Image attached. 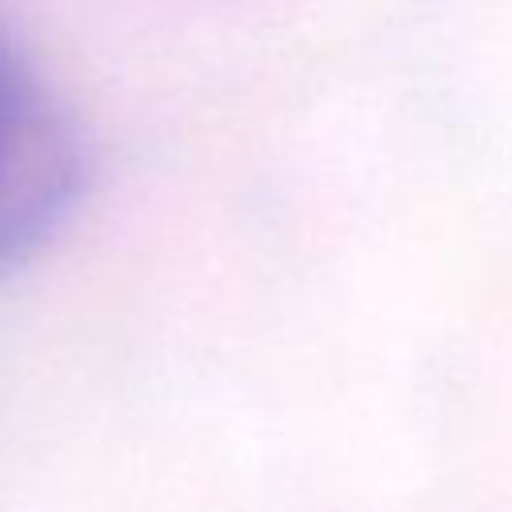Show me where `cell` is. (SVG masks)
<instances>
[{
	"mask_svg": "<svg viewBox=\"0 0 512 512\" xmlns=\"http://www.w3.org/2000/svg\"><path fill=\"white\" fill-rule=\"evenodd\" d=\"M84 144L52 88L0 44V272L28 264L76 212Z\"/></svg>",
	"mask_w": 512,
	"mask_h": 512,
	"instance_id": "1",
	"label": "cell"
}]
</instances>
